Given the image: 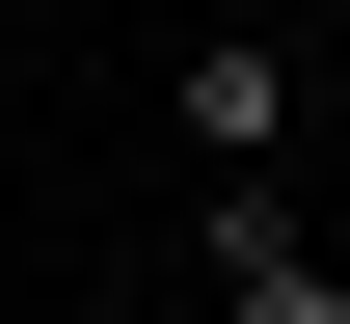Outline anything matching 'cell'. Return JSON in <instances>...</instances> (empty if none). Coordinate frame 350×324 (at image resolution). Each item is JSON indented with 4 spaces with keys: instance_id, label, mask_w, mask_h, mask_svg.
<instances>
[{
    "instance_id": "6da1fadb",
    "label": "cell",
    "mask_w": 350,
    "mask_h": 324,
    "mask_svg": "<svg viewBox=\"0 0 350 324\" xmlns=\"http://www.w3.org/2000/svg\"><path fill=\"white\" fill-rule=\"evenodd\" d=\"M162 108H189V162H269V136H297V54L216 27V54H162Z\"/></svg>"
},
{
    "instance_id": "7a4b0ae2",
    "label": "cell",
    "mask_w": 350,
    "mask_h": 324,
    "mask_svg": "<svg viewBox=\"0 0 350 324\" xmlns=\"http://www.w3.org/2000/svg\"><path fill=\"white\" fill-rule=\"evenodd\" d=\"M216 324H350V271H323V243H243V271H216Z\"/></svg>"
}]
</instances>
